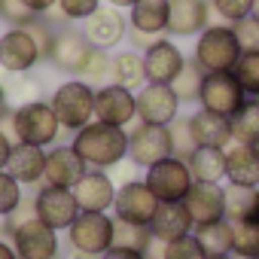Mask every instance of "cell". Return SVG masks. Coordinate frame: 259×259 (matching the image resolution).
I'll return each mask as SVG.
<instances>
[{
  "instance_id": "obj_1",
  "label": "cell",
  "mask_w": 259,
  "mask_h": 259,
  "mask_svg": "<svg viewBox=\"0 0 259 259\" xmlns=\"http://www.w3.org/2000/svg\"><path fill=\"white\" fill-rule=\"evenodd\" d=\"M73 150L85 159L89 168H101V171H113L116 165H122L128 159V132L119 125H107V122H89L85 128L73 135Z\"/></svg>"
},
{
  "instance_id": "obj_2",
  "label": "cell",
  "mask_w": 259,
  "mask_h": 259,
  "mask_svg": "<svg viewBox=\"0 0 259 259\" xmlns=\"http://www.w3.org/2000/svg\"><path fill=\"white\" fill-rule=\"evenodd\" d=\"M241 58V46L235 37L232 25L223 22H210L198 37H195V49H192V61L204 70V73H223L232 70Z\"/></svg>"
},
{
  "instance_id": "obj_3",
  "label": "cell",
  "mask_w": 259,
  "mask_h": 259,
  "mask_svg": "<svg viewBox=\"0 0 259 259\" xmlns=\"http://www.w3.org/2000/svg\"><path fill=\"white\" fill-rule=\"evenodd\" d=\"M58 122L64 132L76 135L79 128H85L89 122H95V85H89L85 79H67L61 82L52 98H49Z\"/></svg>"
},
{
  "instance_id": "obj_4",
  "label": "cell",
  "mask_w": 259,
  "mask_h": 259,
  "mask_svg": "<svg viewBox=\"0 0 259 259\" xmlns=\"http://www.w3.org/2000/svg\"><path fill=\"white\" fill-rule=\"evenodd\" d=\"M64 132L55 110L49 101H31V104H22L16 107V141L19 144H34V147H55L58 144V135Z\"/></svg>"
},
{
  "instance_id": "obj_5",
  "label": "cell",
  "mask_w": 259,
  "mask_h": 259,
  "mask_svg": "<svg viewBox=\"0 0 259 259\" xmlns=\"http://www.w3.org/2000/svg\"><path fill=\"white\" fill-rule=\"evenodd\" d=\"M113 229H116V217L82 210L67 229V244L73 253L98 259L113 247Z\"/></svg>"
},
{
  "instance_id": "obj_6",
  "label": "cell",
  "mask_w": 259,
  "mask_h": 259,
  "mask_svg": "<svg viewBox=\"0 0 259 259\" xmlns=\"http://www.w3.org/2000/svg\"><path fill=\"white\" fill-rule=\"evenodd\" d=\"M147 186L153 189V195L165 204V201H183L195 183L189 162L180 156H168L162 162H156L153 168H147Z\"/></svg>"
},
{
  "instance_id": "obj_7",
  "label": "cell",
  "mask_w": 259,
  "mask_h": 259,
  "mask_svg": "<svg viewBox=\"0 0 259 259\" xmlns=\"http://www.w3.org/2000/svg\"><path fill=\"white\" fill-rule=\"evenodd\" d=\"M168 156H174L168 125L138 122L135 132H128V162H132V165L147 171V168H153L156 162H162Z\"/></svg>"
},
{
  "instance_id": "obj_8",
  "label": "cell",
  "mask_w": 259,
  "mask_h": 259,
  "mask_svg": "<svg viewBox=\"0 0 259 259\" xmlns=\"http://www.w3.org/2000/svg\"><path fill=\"white\" fill-rule=\"evenodd\" d=\"M34 210H37V220H43V223L52 226L55 232H67L70 223L82 213L79 204H76L73 189H67V186H52V183H43V186L34 192Z\"/></svg>"
},
{
  "instance_id": "obj_9",
  "label": "cell",
  "mask_w": 259,
  "mask_h": 259,
  "mask_svg": "<svg viewBox=\"0 0 259 259\" xmlns=\"http://www.w3.org/2000/svg\"><path fill=\"white\" fill-rule=\"evenodd\" d=\"M95 119L107 125L128 128L138 119V92L119 82H104L95 89Z\"/></svg>"
},
{
  "instance_id": "obj_10",
  "label": "cell",
  "mask_w": 259,
  "mask_h": 259,
  "mask_svg": "<svg viewBox=\"0 0 259 259\" xmlns=\"http://www.w3.org/2000/svg\"><path fill=\"white\" fill-rule=\"evenodd\" d=\"M244 101H247V92L241 89V82L235 79L232 70L204 73L201 95H198V107L201 110H210V113H220V116H235Z\"/></svg>"
},
{
  "instance_id": "obj_11",
  "label": "cell",
  "mask_w": 259,
  "mask_h": 259,
  "mask_svg": "<svg viewBox=\"0 0 259 259\" xmlns=\"http://www.w3.org/2000/svg\"><path fill=\"white\" fill-rule=\"evenodd\" d=\"M195 229L198 226H210L220 220H229V189L223 183H210V180H195L189 195L183 198Z\"/></svg>"
},
{
  "instance_id": "obj_12",
  "label": "cell",
  "mask_w": 259,
  "mask_h": 259,
  "mask_svg": "<svg viewBox=\"0 0 259 259\" xmlns=\"http://www.w3.org/2000/svg\"><path fill=\"white\" fill-rule=\"evenodd\" d=\"M40 61L43 52L28 28H7L0 34V70H7L10 76L31 73Z\"/></svg>"
},
{
  "instance_id": "obj_13",
  "label": "cell",
  "mask_w": 259,
  "mask_h": 259,
  "mask_svg": "<svg viewBox=\"0 0 259 259\" xmlns=\"http://www.w3.org/2000/svg\"><path fill=\"white\" fill-rule=\"evenodd\" d=\"M92 52V43L89 37L82 34V28H73V25H61L55 31V40H52V49H49V64L67 76H79L82 73V64Z\"/></svg>"
},
{
  "instance_id": "obj_14",
  "label": "cell",
  "mask_w": 259,
  "mask_h": 259,
  "mask_svg": "<svg viewBox=\"0 0 259 259\" xmlns=\"http://www.w3.org/2000/svg\"><path fill=\"white\" fill-rule=\"evenodd\" d=\"M159 198L153 195V189L147 186V180H128L116 189V201H113V217L125 220V223H141L150 226L156 210H159Z\"/></svg>"
},
{
  "instance_id": "obj_15",
  "label": "cell",
  "mask_w": 259,
  "mask_h": 259,
  "mask_svg": "<svg viewBox=\"0 0 259 259\" xmlns=\"http://www.w3.org/2000/svg\"><path fill=\"white\" fill-rule=\"evenodd\" d=\"M13 247L19 253V259H58L61 256V244H58V232L52 226H46L43 220H28L13 232Z\"/></svg>"
},
{
  "instance_id": "obj_16",
  "label": "cell",
  "mask_w": 259,
  "mask_h": 259,
  "mask_svg": "<svg viewBox=\"0 0 259 259\" xmlns=\"http://www.w3.org/2000/svg\"><path fill=\"white\" fill-rule=\"evenodd\" d=\"M180 116V98L165 82H147L138 89V122L147 125H171Z\"/></svg>"
},
{
  "instance_id": "obj_17",
  "label": "cell",
  "mask_w": 259,
  "mask_h": 259,
  "mask_svg": "<svg viewBox=\"0 0 259 259\" xmlns=\"http://www.w3.org/2000/svg\"><path fill=\"white\" fill-rule=\"evenodd\" d=\"M82 34L89 37V43L92 46H98V49H113V46H119L125 37H128V16L122 13V10H116V7H98L85 22H82Z\"/></svg>"
},
{
  "instance_id": "obj_18",
  "label": "cell",
  "mask_w": 259,
  "mask_h": 259,
  "mask_svg": "<svg viewBox=\"0 0 259 259\" xmlns=\"http://www.w3.org/2000/svg\"><path fill=\"white\" fill-rule=\"evenodd\" d=\"M210 19V0H168V37H198Z\"/></svg>"
},
{
  "instance_id": "obj_19",
  "label": "cell",
  "mask_w": 259,
  "mask_h": 259,
  "mask_svg": "<svg viewBox=\"0 0 259 259\" xmlns=\"http://www.w3.org/2000/svg\"><path fill=\"white\" fill-rule=\"evenodd\" d=\"M189 58L183 55V49L171 40V37H159L147 52H144V67H147V82H165L171 85L177 79V73L183 70Z\"/></svg>"
},
{
  "instance_id": "obj_20",
  "label": "cell",
  "mask_w": 259,
  "mask_h": 259,
  "mask_svg": "<svg viewBox=\"0 0 259 259\" xmlns=\"http://www.w3.org/2000/svg\"><path fill=\"white\" fill-rule=\"evenodd\" d=\"M73 195H76L79 210H89V213H110V210H113V201H116V183H113L110 171L89 168L85 177L73 186Z\"/></svg>"
},
{
  "instance_id": "obj_21",
  "label": "cell",
  "mask_w": 259,
  "mask_h": 259,
  "mask_svg": "<svg viewBox=\"0 0 259 259\" xmlns=\"http://www.w3.org/2000/svg\"><path fill=\"white\" fill-rule=\"evenodd\" d=\"M85 171H89V165L73 150V144H55V147L46 150V180L43 183L73 189L85 177Z\"/></svg>"
},
{
  "instance_id": "obj_22",
  "label": "cell",
  "mask_w": 259,
  "mask_h": 259,
  "mask_svg": "<svg viewBox=\"0 0 259 259\" xmlns=\"http://www.w3.org/2000/svg\"><path fill=\"white\" fill-rule=\"evenodd\" d=\"M226 186H259V147L247 144H229L226 147Z\"/></svg>"
},
{
  "instance_id": "obj_23",
  "label": "cell",
  "mask_w": 259,
  "mask_h": 259,
  "mask_svg": "<svg viewBox=\"0 0 259 259\" xmlns=\"http://www.w3.org/2000/svg\"><path fill=\"white\" fill-rule=\"evenodd\" d=\"M150 232H153L156 241L168 244V241H177L183 235H192L195 223H192L183 201H165V204H159V210H156V217L150 223Z\"/></svg>"
},
{
  "instance_id": "obj_24",
  "label": "cell",
  "mask_w": 259,
  "mask_h": 259,
  "mask_svg": "<svg viewBox=\"0 0 259 259\" xmlns=\"http://www.w3.org/2000/svg\"><path fill=\"white\" fill-rule=\"evenodd\" d=\"M7 171L22 183V186H37L46 180V150L34 144H16Z\"/></svg>"
},
{
  "instance_id": "obj_25",
  "label": "cell",
  "mask_w": 259,
  "mask_h": 259,
  "mask_svg": "<svg viewBox=\"0 0 259 259\" xmlns=\"http://www.w3.org/2000/svg\"><path fill=\"white\" fill-rule=\"evenodd\" d=\"M192 122V135L198 141V147H217V150H226L232 144V122L229 116H220V113H210V110H195L189 116Z\"/></svg>"
},
{
  "instance_id": "obj_26",
  "label": "cell",
  "mask_w": 259,
  "mask_h": 259,
  "mask_svg": "<svg viewBox=\"0 0 259 259\" xmlns=\"http://www.w3.org/2000/svg\"><path fill=\"white\" fill-rule=\"evenodd\" d=\"M128 28L150 37H168V0H138L128 10Z\"/></svg>"
},
{
  "instance_id": "obj_27",
  "label": "cell",
  "mask_w": 259,
  "mask_h": 259,
  "mask_svg": "<svg viewBox=\"0 0 259 259\" xmlns=\"http://www.w3.org/2000/svg\"><path fill=\"white\" fill-rule=\"evenodd\" d=\"M110 82H119L125 89H144L147 85V67H144V52L138 49H122L113 55V70H110Z\"/></svg>"
},
{
  "instance_id": "obj_28",
  "label": "cell",
  "mask_w": 259,
  "mask_h": 259,
  "mask_svg": "<svg viewBox=\"0 0 259 259\" xmlns=\"http://www.w3.org/2000/svg\"><path fill=\"white\" fill-rule=\"evenodd\" d=\"M186 162H189V171H192L195 180H210V183H223L226 180V150L198 147Z\"/></svg>"
},
{
  "instance_id": "obj_29",
  "label": "cell",
  "mask_w": 259,
  "mask_h": 259,
  "mask_svg": "<svg viewBox=\"0 0 259 259\" xmlns=\"http://www.w3.org/2000/svg\"><path fill=\"white\" fill-rule=\"evenodd\" d=\"M229 226H232V256L259 259V217L229 220Z\"/></svg>"
},
{
  "instance_id": "obj_30",
  "label": "cell",
  "mask_w": 259,
  "mask_h": 259,
  "mask_svg": "<svg viewBox=\"0 0 259 259\" xmlns=\"http://www.w3.org/2000/svg\"><path fill=\"white\" fill-rule=\"evenodd\" d=\"M229 122H232V141L235 144L259 147V98H247L241 104V110L235 116H229Z\"/></svg>"
},
{
  "instance_id": "obj_31",
  "label": "cell",
  "mask_w": 259,
  "mask_h": 259,
  "mask_svg": "<svg viewBox=\"0 0 259 259\" xmlns=\"http://www.w3.org/2000/svg\"><path fill=\"white\" fill-rule=\"evenodd\" d=\"M153 244H156V238H153L150 226L116 220V229H113V247H119V250H135V253H150Z\"/></svg>"
},
{
  "instance_id": "obj_32",
  "label": "cell",
  "mask_w": 259,
  "mask_h": 259,
  "mask_svg": "<svg viewBox=\"0 0 259 259\" xmlns=\"http://www.w3.org/2000/svg\"><path fill=\"white\" fill-rule=\"evenodd\" d=\"M195 238L201 241V247H204L207 256H226V253H232V226H229V220H220V223H210V226H198Z\"/></svg>"
},
{
  "instance_id": "obj_33",
  "label": "cell",
  "mask_w": 259,
  "mask_h": 259,
  "mask_svg": "<svg viewBox=\"0 0 259 259\" xmlns=\"http://www.w3.org/2000/svg\"><path fill=\"white\" fill-rule=\"evenodd\" d=\"M201 82H204V70L189 58L183 64V70L177 73V79L171 82V89L177 92L180 104H198V95H201Z\"/></svg>"
},
{
  "instance_id": "obj_34",
  "label": "cell",
  "mask_w": 259,
  "mask_h": 259,
  "mask_svg": "<svg viewBox=\"0 0 259 259\" xmlns=\"http://www.w3.org/2000/svg\"><path fill=\"white\" fill-rule=\"evenodd\" d=\"M110 70H113V55H110V49H98V46H92V52H89V58H85V64H82V73H79V79H85L89 85H104L107 79H110Z\"/></svg>"
},
{
  "instance_id": "obj_35",
  "label": "cell",
  "mask_w": 259,
  "mask_h": 259,
  "mask_svg": "<svg viewBox=\"0 0 259 259\" xmlns=\"http://www.w3.org/2000/svg\"><path fill=\"white\" fill-rule=\"evenodd\" d=\"M232 73L241 82V89L247 92V98H259V52H241Z\"/></svg>"
},
{
  "instance_id": "obj_36",
  "label": "cell",
  "mask_w": 259,
  "mask_h": 259,
  "mask_svg": "<svg viewBox=\"0 0 259 259\" xmlns=\"http://www.w3.org/2000/svg\"><path fill=\"white\" fill-rule=\"evenodd\" d=\"M168 132H171V147H174V156L189 159V156L198 150V141H195V135H192V122H189V116H177V119L168 125Z\"/></svg>"
},
{
  "instance_id": "obj_37",
  "label": "cell",
  "mask_w": 259,
  "mask_h": 259,
  "mask_svg": "<svg viewBox=\"0 0 259 259\" xmlns=\"http://www.w3.org/2000/svg\"><path fill=\"white\" fill-rule=\"evenodd\" d=\"M7 101L16 104V107L31 104V101H40V82L31 73H16L13 82L7 85Z\"/></svg>"
},
{
  "instance_id": "obj_38",
  "label": "cell",
  "mask_w": 259,
  "mask_h": 259,
  "mask_svg": "<svg viewBox=\"0 0 259 259\" xmlns=\"http://www.w3.org/2000/svg\"><path fill=\"white\" fill-rule=\"evenodd\" d=\"M162 259H207V253H204L201 241L192 232V235H183L177 241L162 244Z\"/></svg>"
},
{
  "instance_id": "obj_39",
  "label": "cell",
  "mask_w": 259,
  "mask_h": 259,
  "mask_svg": "<svg viewBox=\"0 0 259 259\" xmlns=\"http://www.w3.org/2000/svg\"><path fill=\"white\" fill-rule=\"evenodd\" d=\"M40 19L25 0H0V22H7L10 28H28Z\"/></svg>"
},
{
  "instance_id": "obj_40",
  "label": "cell",
  "mask_w": 259,
  "mask_h": 259,
  "mask_svg": "<svg viewBox=\"0 0 259 259\" xmlns=\"http://www.w3.org/2000/svg\"><path fill=\"white\" fill-rule=\"evenodd\" d=\"M22 201H25L22 183H19L10 171H0V220H7Z\"/></svg>"
},
{
  "instance_id": "obj_41",
  "label": "cell",
  "mask_w": 259,
  "mask_h": 259,
  "mask_svg": "<svg viewBox=\"0 0 259 259\" xmlns=\"http://www.w3.org/2000/svg\"><path fill=\"white\" fill-rule=\"evenodd\" d=\"M210 10L223 25H238L241 19L253 16V0H210Z\"/></svg>"
},
{
  "instance_id": "obj_42",
  "label": "cell",
  "mask_w": 259,
  "mask_h": 259,
  "mask_svg": "<svg viewBox=\"0 0 259 259\" xmlns=\"http://www.w3.org/2000/svg\"><path fill=\"white\" fill-rule=\"evenodd\" d=\"M98 7H101V0H58L55 13H58V22L73 25V22H85Z\"/></svg>"
},
{
  "instance_id": "obj_43",
  "label": "cell",
  "mask_w": 259,
  "mask_h": 259,
  "mask_svg": "<svg viewBox=\"0 0 259 259\" xmlns=\"http://www.w3.org/2000/svg\"><path fill=\"white\" fill-rule=\"evenodd\" d=\"M226 189H229V220L253 217V195H256V189H244V186H226Z\"/></svg>"
},
{
  "instance_id": "obj_44",
  "label": "cell",
  "mask_w": 259,
  "mask_h": 259,
  "mask_svg": "<svg viewBox=\"0 0 259 259\" xmlns=\"http://www.w3.org/2000/svg\"><path fill=\"white\" fill-rule=\"evenodd\" d=\"M232 28H235V37H238L241 52H259V19L256 16H247V19H241Z\"/></svg>"
},
{
  "instance_id": "obj_45",
  "label": "cell",
  "mask_w": 259,
  "mask_h": 259,
  "mask_svg": "<svg viewBox=\"0 0 259 259\" xmlns=\"http://www.w3.org/2000/svg\"><path fill=\"white\" fill-rule=\"evenodd\" d=\"M0 132H4L10 141H16V107L7 104L4 110H0ZM19 144V141H16Z\"/></svg>"
},
{
  "instance_id": "obj_46",
  "label": "cell",
  "mask_w": 259,
  "mask_h": 259,
  "mask_svg": "<svg viewBox=\"0 0 259 259\" xmlns=\"http://www.w3.org/2000/svg\"><path fill=\"white\" fill-rule=\"evenodd\" d=\"M13 147H16V141H10L4 132H0V171H7L10 156H13Z\"/></svg>"
},
{
  "instance_id": "obj_47",
  "label": "cell",
  "mask_w": 259,
  "mask_h": 259,
  "mask_svg": "<svg viewBox=\"0 0 259 259\" xmlns=\"http://www.w3.org/2000/svg\"><path fill=\"white\" fill-rule=\"evenodd\" d=\"M98 259H147V253H135V250H119V247H110L104 256Z\"/></svg>"
},
{
  "instance_id": "obj_48",
  "label": "cell",
  "mask_w": 259,
  "mask_h": 259,
  "mask_svg": "<svg viewBox=\"0 0 259 259\" xmlns=\"http://www.w3.org/2000/svg\"><path fill=\"white\" fill-rule=\"evenodd\" d=\"M25 4H28L34 13H40V16H49V13L58 7V0H25Z\"/></svg>"
},
{
  "instance_id": "obj_49",
  "label": "cell",
  "mask_w": 259,
  "mask_h": 259,
  "mask_svg": "<svg viewBox=\"0 0 259 259\" xmlns=\"http://www.w3.org/2000/svg\"><path fill=\"white\" fill-rule=\"evenodd\" d=\"M0 259H19V253H16V247H13V241H10V238H4V235H0Z\"/></svg>"
},
{
  "instance_id": "obj_50",
  "label": "cell",
  "mask_w": 259,
  "mask_h": 259,
  "mask_svg": "<svg viewBox=\"0 0 259 259\" xmlns=\"http://www.w3.org/2000/svg\"><path fill=\"white\" fill-rule=\"evenodd\" d=\"M107 4H110V7H116V10H132L138 0H107Z\"/></svg>"
},
{
  "instance_id": "obj_51",
  "label": "cell",
  "mask_w": 259,
  "mask_h": 259,
  "mask_svg": "<svg viewBox=\"0 0 259 259\" xmlns=\"http://www.w3.org/2000/svg\"><path fill=\"white\" fill-rule=\"evenodd\" d=\"M7 104H10V101H7V85H4V82H0V110H4Z\"/></svg>"
},
{
  "instance_id": "obj_52",
  "label": "cell",
  "mask_w": 259,
  "mask_h": 259,
  "mask_svg": "<svg viewBox=\"0 0 259 259\" xmlns=\"http://www.w3.org/2000/svg\"><path fill=\"white\" fill-rule=\"evenodd\" d=\"M253 217H259V186H256V195H253Z\"/></svg>"
},
{
  "instance_id": "obj_53",
  "label": "cell",
  "mask_w": 259,
  "mask_h": 259,
  "mask_svg": "<svg viewBox=\"0 0 259 259\" xmlns=\"http://www.w3.org/2000/svg\"><path fill=\"white\" fill-rule=\"evenodd\" d=\"M253 16L259 19V0H253Z\"/></svg>"
},
{
  "instance_id": "obj_54",
  "label": "cell",
  "mask_w": 259,
  "mask_h": 259,
  "mask_svg": "<svg viewBox=\"0 0 259 259\" xmlns=\"http://www.w3.org/2000/svg\"><path fill=\"white\" fill-rule=\"evenodd\" d=\"M207 259H235L232 253H226V256H207Z\"/></svg>"
}]
</instances>
